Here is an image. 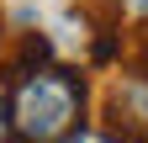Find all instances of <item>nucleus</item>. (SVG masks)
<instances>
[{
  "label": "nucleus",
  "mask_w": 148,
  "mask_h": 143,
  "mask_svg": "<svg viewBox=\"0 0 148 143\" xmlns=\"http://www.w3.org/2000/svg\"><path fill=\"white\" fill-rule=\"evenodd\" d=\"M85 106H90V85L79 69L42 64L32 74L11 80V117H16L21 143H64L85 122Z\"/></svg>",
  "instance_id": "obj_1"
},
{
  "label": "nucleus",
  "mask_w": 148,
  "mask_h": 143,
  "mask_svg": "<svg viewBox=\"0 0 148 143\" xmlns=\"http://www.w3.org/2000/svg\"><path fill=\"white\" fill-rule=\"evenodd\" d=\"M106 127L122 133L127 143H148V74L143 69L111 80V90H106Z\"/></svg>",
  "instance_id": "obj_2"
},
{
  "label": "nucleus",
  "mask_w": 148,
  "mask_h": 143,
  "mask_svg": "<svg viewBox=\"0 0 148 143\" xmlns=\"http://www.w3.org/2000/svg\"><path fill=\"white\" fill-rule=\"evenodd\" d=\"M42 64H53V43H48V37H37V32H27L21 48L11 53L5 74H11V80H21V74H32V69H42Z\"/></svg>",
  "instance_id": "obj_3"
},
{
  "label": "nucleus",
  "mask_w": 148,
  "mask_h": 143,
  "mask_svg": "<svg viewBox=\"0 0 148 143\" xmlns=\"http://www.w3.org/2000/svg\"><path fill=\"white\" fill-rule=\"evenodd\" d=\"M64 143H127V138H122V133H111L106 122H79Z\"/></svg>",
  "instance_id": "obj_4"
},
{
  "label": "nucleus",
  "mask_w": 148,
  "mask_h": 143,
  "mask_svg": "<svg viewBox=\"0 0 148 143\" xmlns=\"http://www.w3.org/2000/svg\"><path fill=\"white\" fill-rule=\"evenodd\" d=\"M0 143H21L16 138V117H11V90L0 85Z\"/></svg>",
  "instance_id": "obj_5"
},
{
  "label": "nucleus",
  "mask_w": 148,
  "mask_h": 143,
  "mask_svg": "<svg viewBox=\"0 0 148 143\" xmlns=\"http://www.w3.org/2000/svg\"><path fill=\"white\" fill-rule=\"evenodd\" d=\"M138 69H143V74H148V37L138 43Z\"/></svg>",
  "instance_id": "obj_6"
},
{
  "label": "nucleus",
  "mask_w": 148,
  "mask_h": 143,
  "mask_svg": "<svg viewBox=\"0 0 148 143\" xmlns=\"http://www.w3.org/2000/svg\"><path fill=\"white\" fill-rule=\"evenodd\" d=\"M132 6H138V11H148V0H132Z\"/></svg>",
  "instance_id": "obj_7"
},
{
  "label": "nucleus",
  "mask_w": 148,
  "mask_h": 143,
  "mask_svg": "<svg viewBox=\"0 0 148 143\" xmlns=\"http://www.w3.org/2000/svg\"><path fill=\"white\" fill-rule=\"evenodd\" d=\"M0 37H5V32H0Z\"/></svg>",
  "instance_id": "obj_8"
}]
</instances>
